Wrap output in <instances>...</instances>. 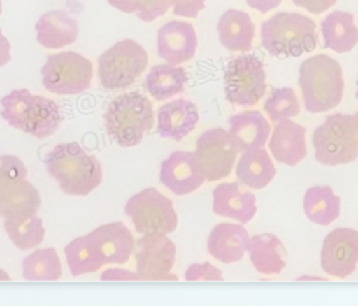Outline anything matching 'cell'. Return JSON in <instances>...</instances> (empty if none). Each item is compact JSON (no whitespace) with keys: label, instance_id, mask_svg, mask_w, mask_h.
Returning <instances> with one entry per match:
<instances>
[{"label":"cell","instance_id":"obj_1","mask_svg":"<svg viewBox=\"0 0 358 306\" xmlns=\"http://www.w3.org/2000/svg\"><path fill=\"white\" fill-rule=\"evenodd\" d=\"M43 162L49 176L67 196H88L103 179L99 159L76 141L55 145Z\"/></svg>","mask_w":358,"mask_h":306},{"label":"cell","instance_id":"obj_2","mask_svg":"<svg viewBox=\"0 0 358 306\" xmlns=\"http://www.w3.org/2000/svg\"><path fill=\"white\" fill-rule=\"evenodd\" d=\"M0 116L14 129L35 138H48L60 127L64 116L59 103L25 88L13 89L0 99Z\"/></svg>","mask_w":358,"mask_h":306},{"label":"cell","instance_id":"obj_3","mask_svg":"<svg viewBox=\"0 0 358 306\" xmlns=\"http://www.w3.org/2000/svg\"><path fill=\"white\" fill-rule=\"evenodd\" d=\"M298 84L309 113H324L340 105L344 78L340 63L327 54H315L299 64Z\"/></svg>","mask_w":358,"mask_h":306},{"label":"cell","instance_id":"obj_4","mask_svg":"<svg viewBox=\"0 0 358 306\" xmlns=\"http://www.w3.org/2000/svg\"><path fill=\"white\" fill-rule=\"evenodd\" d=\"M316 24L312 18L289 11L275 13L260 25V43L278 59L299 57L317 46Z\"/></svg>","mask_w":358,"mask_h":306},{"label":"cell","instance_id":"obj_5","mask_svg":"<svg viewBox=\"0 0 358 306\" xmlns=\"http://www.w3.org/2000/svg\"><path fill=\"white\" fill-rule=\"evenodd\" d=\"M103 122L106 134L115 144L123 148L136 147L154 126V108L141 92H123L108 103Z\"/></svg>","mask_w":358,"mask_h":306},{"label":"cell","instance_id":"obj_6","mask_svg":"<svg viewBox=\"0 0 358 306\" xmlns=\"http://www.w3.org/2000/svg\"><path fill=\"white\" fill-rule=\"evenodd\" d=\"M315 159L326 166L347 165L358 158V124L354 115L331 113L312 134Z\"/></svg>","mask_w":358,"mask_h":306},{"label":"cell","instance_id":"obj_7","mask_svg":"<svg viewBox=\"0 0 358 306\" xmlns=\"http://www.w3.org/2000/svg\"><path fill=\"white\" fill-rule=\"evenodd\" d=\"M27 168L15 155H0V217L38 214L39 190L27 179Z\"/></svg>","mask_w":358,"mask_h":306},{"label":"cell","instance_id":"obj_8","mask_svg":"<svg viewBox=\"0 0 358 306\" xmlns=\"http://www.w3.org/2000/svg\"><path fill=\"white\" fill-rule=\"evenodd\" d=\"M147 64L145 49L133 39H122L98 57V78L108 91L124 89L136 82Z\"/></svg>","mask_w":358,"mask_h":306},{"label":"cell","instance_id":"obj_9","mask_svg":"<svg viewBox=\"0 0 358 306\" xmlns=\"http://www.w3.org/2000/svg\"><path fill=\"white\" fill-rule=\"evenodd\" d=\"M267 74L263 61L252 53L232 57L224 70L225 99L235 106L252 108L264 96Z\"/></svg>","mask_w":358,"mask_h":306},{"label":"cell","instance_id":"obj_10","mask_svg":"<svg viewBox=\"0 0 358 306\" xmlns=\"http://www.w3.org/2000/svg\"><path fill=\"white\" fill-rule=\"evenodd\" d=\"M42 85L56 95H77L90 88L94 66L85 56L73 52L49 54L41 68Z\"/></svg>","mask_w":358,"mask_h":306},{"label":"cell","instance_id":"obj_11","mask_svg":"<svg viewBox=\"0 0 358 306\" xmlns=\"http://www.w3.org/2000/svg\"><path fill=\"white\" fill-rule=\"evenodd\" d=\"M124 214L138 235H169L178 226V214L172 200L155 187H145L133 194L124 204Z\"/></svg>","mask_w":358,"mask_h":306},{"label":"cell","instance_id":"obj_12","mask_svg":"<svg viewBox=\"0 0 358 306\" xmlns=\"http://www.w3.org/2000/svg\"><path fill=\"white\" fill-rule=\"evenodd\" d=\"M194 154L206 180L217 182L231 175L241 152L228 130L213 127L197 137Z\"/></svg>","mask_w":358,"mask_h":306},{"label":"cell","instance_id":"obj_13","mask_svg":"<svg viewBox=\"0 0 358 306\" xmlns=\"http://www.w3.org/2000/svg\"><path fill=\"white\" fill-rule=\"evenodd\" d=\"M133 257L140 281L176 279L171 275L176 260V246L168 235H140L136 239Z\"/></svg>","mask_w":358,"mask_h":306},{"label":"cell","instance_id":"obj_14","mask_svg":"<svg viewBox=\"0 0 358 306\" xmlns=\"http://www.w3.org/2000/svg\"><path fill=\"white\" fill-rule=\"evenodd\" d=\"M358 264V231L340 226L329 232L322 243L320 267L336 278H347Z\"/></svg>","mask_w":358,"mask_h":306},{"label":"cell","instance_id":"obj_15","mask_svg":"<svg viewBox=\"0 0 358 306\" xmlns=\"http://www.w3.org/2000/svg\"><path fill=\"white\" fill-rule=\"evenodd\" d=\"M159 182L176 196L196 191L206 177L194 151L178 150L164 159L159 166Z\"/></svg>","mask_w":358,"mask_h":306},{"label":"cell","instance_id":"obj_16","mask_svg":"<svg viewBox=\"0 0 358 306\" xmlns=\"http://www.w3.org/2000/svg\"><path fill=\"white\" fill-rule=\"evenodd\" d=\"M197 34L190 22L172 20L157 34V53L165 63L179 66L192 60L197 52Z\"/></svg>","mask_w":358,"mask_h":306},{"label":"cell","instance_id":"obj_17","mask_svg":"<svg viewBox=\"0 0 358 306\" xmlns=\"http://www.w3.org/2000/svg\"><path fill=\"white\" fill-rule=\"evenodd\" d=\"M88 238L103 265L124 264L133 256L136 239L120 221L96 226L88 233Z\"/></svg>","mask_w":358,"mask_h":306},{"label":"cell","instance_id":"obj_18","mask_svg":"<svg viewBox=\"0 0 358 306\" xmlns=\"http://www.w3.org/2000/svg\"><path fill=\"white\" fill-rule=\"evenodd\" d=\"M250 235L243 224L220 222L208 233L207 252L224 264H234L242 260L249 250Z\"/></svg>","mask_w":358,"mask_h":306},{"label":"cell","instance_id":"obj_19","mask_svg":"<svg viewBox=\"0 0 358 306\" xmlns=\"http://www.w3.org/2000/svg\"><path fill=\"white\" fill-rule=\"evenodd\" d=\"M213 212L245 225L257 212L256 196L243 190L239 182L220 183L213 190Z\"/></svg>","mask_w":358,"mask_h":306},{"label":"cell","instance_id":"obj_20","mask_svg":"<svg viewBox=\"0 0 358 306\" xmlns=\"http://www.w3.org/2000/svg\"><path fill=\"white\" fill-rule=\"evenodd\" d=\"M268 150L277 162L296 166L308 155L306 129L292 119L275 123L270 134Z\"/></svg>","mask_w":358,"mask_h":306},{"label":"cell","instance_id":"obj_21","mask_svg":"<svg viewBox=\"0 0 358 306\" xmlns=\"http://www.w3.org/2000/svg\"><path fill=\"white\" fill-rule=\"evenodd\" d=\"M199 117L194 102L185 98L169 101L157 110V133L162 138L182 141L196 129Z\"/></svg>","mask_w":358,"mask_h":306},{"label":"cell","instance_id":"obj_22","mask_svg":"<svg viewBox=\"0 0 358 306\" xmlns=\"http://www.w3.org/2000/svg\"><path fill=\"white\" fill-rule=\"evenodd\" d=\"M36 41L45 49H62L78 38V22L67 11L52 10L39 17L35 24Z\"/></svg>","mask_w":358,"mask_h":306},{"label":"cell","instance_id":"obj_23","mask_svg":"<svg viewBox=\"0 0 358 306\" xmlns=\"http://www.w3.org/2000/svg\"><path fill=\"white\" fill-rule=\"evenodd\" d=\"M229 134L239 152L262 148L270 138L271 127L268 120L259 110H245L228 119Z\"/></svg>","mask_w":358,"mask_h":306},{"label":"cell","instance_id":"obj_24","mask_svg":"<svg viewBox=\"0 0 358 306\" xmlns=\"http://www.w3.org/2000/svg\"><path fill=\"white\" fill-rule=\"evenodd\" d=\"M255 24L250 15L242 10L229 8L224 11L217 22L220 43L229 52H248L255 38Z\"/></svg>","mask_w":358,"mask_h":306},{"label":"cell","instance_id":"obj_25","mask_svg":"<svg viewBox=\"0 0 358 306\" xmlns=\"http://www.w3.org/2000/svg\"><path fill=\"white\" fill-rule=\"evenodd\" d=\"M275 173L277 169L271 156L268 155V151L264 147L241 152L235 166L238 182L255 190H260L268 186Z\"/></svg>","mask_w":358,"mask_h":306},{"label":"cell","instance_id":"obj_26","mask_svg":"<svg viewBox=\"0 0 358 306\" xmlns=\"http://www.w3.org/2000/svg\"><path fill=\"white\" fill-rule=\"evenodd\" d=\"M249 258L255 270L264 275L280 274L287 265V250L278 236L257 233L250 236Z\"/></svg>","mask_w":358,"mask_h":306},{"label":"cell","instance_id":"obj_27","mask_svg":"<svg viewBox=\"0 0 358 306\" xmlns=\"http://www.w3.org/2000/svg\"><path fill=\"white\" fill-rule=\"evenodd\" d=\"M323 48L336 53H347L358 43V28L354 15L348 11L336 10L329 13L320 22Z\"/></svg>","mask_w":358,"mask_h":306},{"label":"cell","instance_id":"obj_28","mask_svg":"<svg viewBox=\"0 0 358 306\" xmlns=\"http://www.w3.org/2000/svg\"><path fill=\"white\" fill-rule=\"evenodd\" d=\"M189 74L180 66L169 63L155 64L145 75V89L155 101H166L182 94L187 85Z\"/></svg>","mask_w":358,"mask_h":306},{"label":"cell","instance_id":"obj_29","mask_svg":"<svg viewBox=\"0 0 358 306\" xmlns=\"http://www.w3.org/2000/svg\"><path fill=\"white\" fill-rule=\"evenodd\" d=\"M340 197L327 184L309 187L302 201L306 218L320 226H327L340 217Z\"/></svg>","mask_w":358,"mask_h":306},{"label":"cell","instance_id":"obj_30","mask_svg":"<svg viewBox=\"0 0 358 306\" xmlns=\"http://www.w3.org/2000/svg\"><path fill=\"white\" fill-rule=\"evenodd\" d=\"M3 228L11 243L22 252L36 249L45 239L43 221L38 214L7 218Z\"/></svg>","mask_w":358,"mask_h":306},{"label":"cell","instance_id":"obj_31","mask_svg":"<svg viewBox=\"0 0 358 306\" xmlns=\"http://www.w3.org/2000/svg\"><path fill=\"white\" fill-rule=\"evenodd\" d=\"M22 277L27 281H57L62 278V261L53 247L36 249L21 264Z\"/></svg>","mask_w":358,"mask_h":306},{"label":"cell","instance_id":"obj_32","mask_svg":"<svg viewBox=\"0 0 358 306\" xmlns=\"http://www.w3.org/2000/svg\"><path fill=\"white\" fill-rule=\"evenodd\" d=\"M64 257L71 275L80 277L84 274H91L103 267L101 258L98 257L88 233L78 236L69 242L64 247Z\"/></svg>","mask_w":358,"mask_h":306},{"label":"cell","instance_id":"obj_33","mask_svg":"<svg viewBox=\"0 0 358 306\" xmlns=\"http://www.w3.org/2000/svg\"><path fill=\"white\" fill-rule=\"evenodd\" d=\"M264 112L273 123L292 119L299 115L301 105L291 87L274 88L263 105Z\"/></svg>","mask_w":358,"mask_h":306},{"label":"cell","instance_id":"obj_34","mask_svg":"<svg viewBox=\"0 0 358 306\" xmlns=\"http://www.w3.org/2000/svg\"><path fill=\"white\" fill-rule=\"evenodd\" d=\"M116 10L136 14L143 22H151L164 15L171 7V0H108Z\"/></svg>","mask_w":358,"mask_h":306},{"label":"cell","instance_id":"obj_35","mask_svg":"<svg viewBox=\"0 0 358 306\" xmlns=\"http://www.w3.org/2000/svg\"><path fill=\"white\" fill-rule=\"evenodd\" d=\"M186 281H222V271L208 261L193 263L185 272Z\"/></svg>","mask_w":358,"mask_h":306},{"label":"cell","instance_id":"obj_36","mask_svg":"<svg viewBox=\"0 0 358 306\" xmlns=\"http://www.w3.org/2000/svg\"><path fill=\"white\" fill-rule=\"evenodd\" d=\"M171 6L172 13L178 17L197 18L206 6V0H171Z\"/></svg>","mask_w":358,"mask_h":306},{"label":"cell","instance_id":"obj_37","mask_svg":"<svg viewBox=\"0 0 358 306\" xmlns=\"http://www.w3.org/2000/svg\"><path fill=\"white\" fill-rule=\"evenodd\" d=\"M102 281H140L136 271H130L120 267H110L102 271L101 274Z\"/></svg>","mask_w":358,"mask_h":306},{"label":"cell","instance_id":"obj_38","mask_svg":"<svg viewBox=\"0 0 358 306\" xmlns=\"http://www.w3.org/2000/svg\"><path fill=\"white\" fill-rule=\"evenodd\" d=\"M337 0H292V3L298 7L305 8L312 14H322L336 4Z\"/></svg>","mask_w":358,"mask_h":306},{"label":"cell","instance_id":"obj_39","mask_svg":"<svg viewBox=\"0 0 358 306\" xmlns=\"http://www.w3.org/2000/svg\"><path fill=\"white\" fill-rule=\"evenodd\" d=\"M282 0H246V4L253 8L260 11L262 14H266L274 8H277Z\"/></svg>","mask_w":358,"mask_h":306},{"label":"cell","instance_id":"obj_40","mask_svg":"<svg viewBox=\"0 0 358 306\" xmlns=\"http://www.w3.org/2000/svg\"><path fill=\"white\" fill-rule=\"evenodd\" d=\"M11 60V45L10 41L3 35L0 29V68Z\"/></svg>","mask_w":358,"mask_h":306},{"label":"cell","instance_id":"obj_41","mask_svg":"<svg viewBox=\"0 0 358 306\" xmlns=\"http://www.w3.org/2000/svg\"><path fill=\"white\" fill-rule=\"evenodd\" d=\"M10 279H11L10 275L4 270L0 268V281H10Z\"/></svg>","mask_w":358,"mask_h":306},{"label":"cell","instance_id":"obj_42","mask_svg":"<svg viewBox=\"0 0 358 306\" xmlns=\"http://www.w3.org/2000/svg\"><path fill=\"white\" fill-rule=\"evenodd\" d=\"M357 91H355V98H357V101H358V78H357Z\"/></svg>","mask_w":358,"mask_h":306},{"label":"cell","instance_id":"obj_43","mask_svg":"<svg viewBox=\"0 0 358 306\" xmlns=\"http://www.w3.org/2000/svg\"><path fill=\"white\" fill-rule=\"evenodd\" d=\"M354 117H355V120H357V124H358V112H355V113H354Z\"/></svg>","mask_w":358,"mask_h":306},{"label":"cell","instance_id":"obj_44","mask_svg":"<svg viewBox=\"0 0 358 306\" xmlns=\"http://www.w3.org/2000/svg\"><path fill=\"white\" fill-rule=\"evenodd\" d=\"M0 14H1V0H0Z\"/></svg>","mask_w":358,"mask_h":306}]
</instances>
